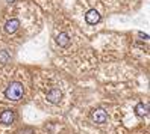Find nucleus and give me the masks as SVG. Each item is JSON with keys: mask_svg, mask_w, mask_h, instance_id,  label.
<instances>
[{"mask_svg": "<svg viewBox=\"0 0 150 134\" xmlns=\"http://www.w3.org/2000/svg\"><path fill=\"white\" fill-rule=\"evenodd\" d=\"M5 96L11 101H18L20 98L23 96V86L18 82H14L8 86V89L5 91Z\"/></svg>", "mask_w": 150, "mask_h": 134, "instance_id": "nucleus-1", "label": "nucleus"}, {"mask_svg": "<svg viewBox=\"0 0 150 134\" xmlns=\"http://www.w3.org/2000/svg\"><path fill=\"white\" fill-rule=\"evenodd\" d=\"M62 98V92L59 89H52V91L47 92V101L52 103V104H58Z\"/></svg>", "mask_w": 150, "mask_h": 134, "instance_id": "nucleus-3", "label": "nucleus"}, {"mask_svg": "<svg viewBox=\"0 0 150 134\" xmlns=\"http://www.w3.org/2000/svg\"><path fill=\"white\" fill-rule=\"evenodd\" d=\"M9 59H11V54L8 50L0 51V64H6V62H9Z\"/></svg>", "mask_w": 150, "mask_h": 134, "instance_id": "nucleus-9", "label": "nucleus"}, {"mask_svg": "<svg viewBox=\"0 0 150 134\" xmlns=\"http://www.w3.org/2000/svg\"><path fill=\"white\" fill-rule=\"evenodd\" d=\"M8 2H12V0H8Z\"/></svg>", "mask_w": 150, "mask_h": 134, "instance_id": "nucleus-10", "label": "nucleus"}, {"mask_svg": "<svg viewBox=\"0 0 150 134\" xmlns=\"http://www.w3.org/2000/svg\"><path fill=\"white\" fill-rule=\"evenodd\" d=\"M18 26H20V21L17 20V18H12V20H9V21L6 23L5 30H6L8 33H14L17 29H18Z\"/></svg>", "mask_w": 150, "mask_h": 134, "instance_id": "nucleus-6", "label": "nucleus"}, {"mask_svg": "<svg viewBox=\"0 0 150 134\" xmlns=\"http://www.w3.org/2000/svg\"><path fill=\"white\" fill-rule=\"evenodd\" d=\"M135 113H137V116H141V118H144V116L149 114V105L144 104V103H139V104L135 107Z\"/></svg>", "mask_w": 150, "mask_h": 134, "instance_id": "nucleus-7", "label": "nucleus"}, {"mask_svg": "<svg viewBox=\"0 0 150 134\" xmlns=\"http://www.w3.org/2000/svg\"><path fill=\"white\" fill-rule=\"evenodd\" d=\"M91 118H93V121L96 124H105L106 119H108V114H106V112H105L103 109H97V110L93 112Z\"/></svg>", "mask_w": 150, "mask_h": 134, "instance_id": "nucleus-2", "label": "nucleus"}, {"mask_svg": "<svg viewBox=\"0 0 150 134\" xmlns=\"http://www.w3.org/2000/svg\"><path fill=\"white\" fill-rule=\"evenodd\" d=\"M56 42H58V45L59 47H67L68 44H70V38H68V35L67 33H59L58 36H56Z\"/></svg>", "mask_w": 150, "mask_h": 134, "instance_id": "nucleus-8", "label": "nucleus"}, {"mask_svg": "<svg viewBox=\"0 0 150 134\" xmlns=\"http://www.w3.org/2000/svg\"><path fill=\"white\" fill-rule=\"evenodd\" d=\"M0 122L5 124V125H11L14 122V113H12V110L2 112V114H0Z\"/></svg>", "mask_w": 150, "mask_h": 134, "instance_id": "nucleus-5", "label": "nucleus"}, {"mask_svg": "<svg viewBox=\"0 0 150 134\" xmlns=\"http://www.w3.org/2000/svg\"><path fill=\"white\" fill-rule=\"evenodd\" d=\"M99 20H100V14L96 9H90L85 14V21L88 24H96V23H99Z\"/></svg>", "mask_w": 150, "mask_h": 134, "instance_id": "nucleus-4", "label": "nucleus"}]
</instances>
